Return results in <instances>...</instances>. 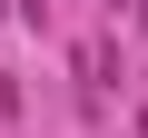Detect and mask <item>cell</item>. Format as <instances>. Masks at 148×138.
<instances>
[{
	"label": "cell",
	"mask_w": 148,
	"mask_h": 138,
	"mask_svg": "<svg viewBox=\"0 0 148 138\" xmlns=\"http://www.w3.org/2000/svg\"><path fill=\"white\" fill-rule=\"evenodd\" d=\"M128 20H138V30H148V0H128Z\"/></svg>",
	"instance_id": "6da1fadb"
}]
</instances>
